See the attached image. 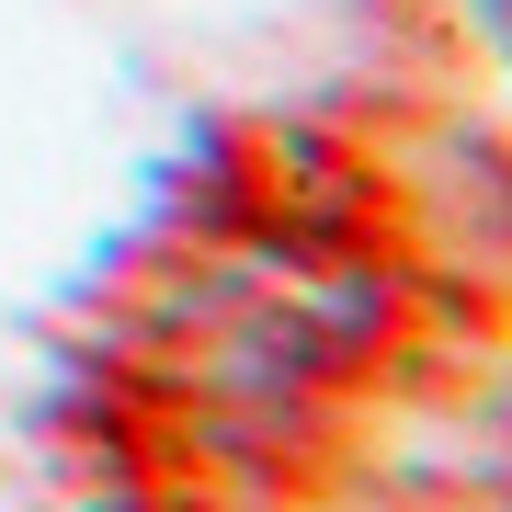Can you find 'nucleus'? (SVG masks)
<instances>
[{"label":"nucleus","instance_id":"nucleus-1","mask_svg":"<svg viewBox=\"0 0 512 512\" xmlns=\"http://www.w3.org/2000/svg\"><path fill=\"white\" fill-rule=\"evenodd\" d=\"M467 12H478V35H490V46L512 57V0H467Z\"/></svg>","mask_w":512,"mask_h":512}]
</instances>
